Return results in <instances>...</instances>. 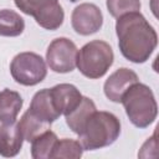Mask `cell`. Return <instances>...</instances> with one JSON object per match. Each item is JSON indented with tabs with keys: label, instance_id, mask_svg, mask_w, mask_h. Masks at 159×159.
<instances>
[{
	"label": "cell",
	"instance_id": "cell-1",
	"mask_svg": "<svg viewBox=\"0 0 159 159\" xmlns=\"http://www.w3.org/2000/svg\"><path fill=\"white\" fill-rule=\"evenodd\" d=\"M116 34L120 53L133 63L148 61L158 45L157 31L140 11L117 17Z\"/></svg>",
	"mask_w": 159,
	"mask_h": 159
},
{
	"label": "cell",
	"instance_id": "cell-2",
	"mask_svg": "<svg viewBox=\"0 0 159 159\" xmlns=\"http://www.w3.org/2000/svg\"><path fill=\"white\" fill-rule=\"evenodd\" d=\"M120 134V122L117 116L106 111H94L86 120L80 137L83 150H97L112 145Z\"/></svg>",
	"mask_w": 159,
	"mask_h": 159
},
{
	"label": "cell",
	"instance_id": "cell-3",
	"mask_svg": "<svg viewBox=\"0 0 159 159\" xmlns=\"http://www.w3.org/2000/svg\"><path fill=\"white\" fill-rule=\"evenodd\" d=\"M120 103L130 123L137 128L149 127L157 118L158 104L149 86L137 82L132 84L122 97Z\"/></svg>",
	"mask_w": 159,
	"mask_h": 159
},
{
	"label": "cell",
	"instance_id": "cell-4",
	"mask_svg": "<svg viewBox=\"0 0 159 159\" xmlns=\"http://www.w3.org/2000/svg\"><path fill=\"white\" fill-rule=\"evenodd\" d=\"M113 61L114 53L109 43L102 40H93L81 47L77 53L76 66L84 77L97 80L107 73Z\"/></svg>",
	"mask_w": 159,
	"mask_h": 159
},
{
	"label": "cell",
	"instance_id": "cell-5",
	"mask_svg": "<svg viewBox=\"0 0 159 159\" xmlns=\"http://www.w3.org/2000/svg\"><path fill=\"white\" fill-rule=\"evenodd\" d=\"M12 78L22 86H36L47 75L45 60L35 52H20L10 63Z\"/></svg>",
	"mask_w": 159,
	"mask_h": 159
},
{
	"label": "cell",
	"instance_id": "cell-6",
	"mask_svg": "<svg viewBox=\"0 0 159 159\" xmlns=\"http://www.w3.org/2000/svg\"><path fill=\"white\" fill-rule=\"evenodd\" d=\"M78 48L67 37H57L51 41L46 51V61L53 72L68 73L76 67Z\"/></svg>",
	"mask_w": 159,
	"mask_h": 159
},
{
	"label": "cell",
	"instance_id": "cell-7",
	"mask_svg": "<svg viewBox=\"0 0 159 159\" xmlns=\"http://www.w3.org/2000/svg\"><path fill=\"white\" fill-rule=\"evenodd\" d=\"M72 29L82 36L96 34L103 25V15L101 9L92 2H82L77 5L71 14Z\"/></svg>",
	"mask_w": 159,
	"mask_h": 159
},
{
	"label": "cell",
	"instance_id": "cell-8",
	"mask_svg": "<svg viewBox=\"0 0 159 159\" xmlns=\"http://www.w3.org/2000/svg\"><path fill=\"white\" fill-rule=\"evenodd\" d=\"M137 82H139L138 75L133 70L122 67L116 70L112 75H109V77L104 82L103 91L109 101L114 103H120L125 91Z\"/></svg>",
	"mask_w": 159,
	"mask_h": 159
},
{
	"label": "cell",
	"instance_id": "cell-9",
	"mask_svg": "<svg viewBox=\"0 0 159 159\" xmlns=\"http://www.w3.org/2000/svg\"><path fill=\"white\" fill-rule=\"evenodd\" d=\"M53 104L58 113L62 116L68 114L71 111H73L81 102L82 94L77 89L76 86L71 83H60L50 88Z\"/></svg>",
	"mask_w": 159,
	"mask_h": 159
},
{
	"label": "cell",
	"instance_id": "cell-10",
	"mask_svg": "<svg viewBox=\"0 0 159 159\" xmlns=\"http://www.w3.org/2000/svg\"><path fill=\"white\" fill-rule=\"evenodd\" d=\"M29 111L41 120L50 124L57 120L61 116L53 104L50 88H43L34 94Z\"/></svg>",
	"mask_w": 159,
	"mask_h": 159
},
{
	"label": "cell",
	"instance_id": "cell-11",
	"mask_svg": "<svg viewBox=\"0 0 159 159\" xmlns=\"http://www.w3.org/2000/svg\"><path fill=\"white\" fill-rule=\"evenodd\" d=\"M22 140L24 137L16 120L0 125V155L5 158L17 155L22 148Z\"/></svg>",
	"mask_w": 159,
	"mask_h": 159
},
{
	"label": "cell",
	"instance_id": "cell-12",
	"mask_svg": "<svg viewBox=\"0 0 159 159\" xmlns=\"http://www.w3.org/2000/svg\"><path fill=\"white\" fill-rule=\"evenodd\" d=\"M24 99L19 92L5 88L0 91V122L11 123L16 120V117L22 107Z\"/></svg>",
	"mask_w": 159,
	"mask_h": 159
},
{
	"label": "cell",
	"instance_id": "cell-13",
	"mask_svg": "<svg viewBox=\"0 0 159 159\" xmlns=\"http://www.w3.org/2000/svg\"><path fill=\"white\" fill-rule=\"evenodd\" d=\"M96 109H97V108H96L94 102H93L91 98L83 96L82 99H81V102H80V104H78L73 111H71L68 114L65 116V118H66V124L68 125V128H70L73 133H76V134L78 135V134L81 133V130H82V128H83L86 120L88 119V117H89Z\"/></svg>",
	"mask_w": 159,
	"mask_h": 159
},
{
	"label": "cell",
	"instance_id": "cell-14",
	"mask_svg": "<svg viewBox=\"0 0 159 159\" xmlns=\"http://www.w3.org/2000/svg\"><path fill=\"white\" fill-rule=\"evenodd\" d=\"M32 17L37 22V25H40L41 27L53 31V30H57L63 24L65 11H63L62 6L60 5V2L57 1V2H53V4L41 9Z\"/></svg>",
	"mask_w": 159,
	"mask_h": 159
},
{
	"label": "cell",
	"instance_id": "cell-15",
	"mask_svg": "<svg viewBox=\"0 0 159 159\" xmlns=\"http://www.w3.org/2000/svg\"><path fill=\"white\" fill-rule=\"evenodd\" d=\"M17 124H19V128L22 133L24 139L29 143H31L40 134L48 130L50 127H51L50 123H46V122L41 120L40 118L34 116L29 109L22 114V117H21V119Z\"/></svg>",
	"mask_w": 159,
	"mask_h": 159
},
{
	"label": "cell",
	"instance_id": "cell-16",
	"mask_svg": "<svg viewBox=\"0 0 159 159\" xmlns=\"http://www.w3.org/2000/svg\"><path fill=\"white\" fill-rule=\"evenodd\" d=\"M25 30V21L14 10L2 9L0 10V36L16 37L20 36Z\"/></svg>",
	"mask_w": 159,
	"mask_h": 159
},
{
	"label": "cell",
	"instance_id": "cell-17",
	"mask_svg": "<svg viewBox=\"0 0 159 159\" xmlns=\"http://www.w3.org/2000/svg\"><path fill=\"white\" fill-rule=\"evenodd\" d=\"M57 139L56 133L51 129L40 134L31 142V157L34 159H50Z\"/></svg>",
	"mask_w": 159,
	"mask_h": 159
},
{
	"label": "cell",
	"instance_id": "cell-18",
	"mask_svg": "<svg viewBox=\"0 0 159 159\" xmlns=\"http://www.w3.org/2000/svg\"><path fill=\"white\" fill-rule=\"evenodd\" d=\"M83 153V147L80 143V140L71 139V138H63V139H57L52 153H51V159L56 158H72V159H78L82 157Z\"/></svg>",
	"mask_w": 159,
	"mask_h": 159
},
{
	"label": "cell",
	"instance_id": "cell-19",
	"mask_svg": "<svg viewBox=\"0 0 159 159\" xmlns=\"http://www.w3.org/2000/svg\"><path fill=\"white\" fill-rule=\"evenodd\" d=\"M106 5L111 16L116 19L129 12L139 11L142 6L140 0H107Z\"/></svg>",
	"mask_w": 159,
	"mask_h": 159
},
{
	"label": "cell",
	"instance_id": "cell-20",
	"mask_svg": "<svg viewBox=\"0 0 159 159\" xmlns=\"http://www.w3.org/2000/svg\"><path fill=\"white\" fill-rule=\"evenodd\" d=\"M16 7L29 16H34L41 9L57 2L58 0H14Z\"/></svg>",
	"mask_w": 159,
	"mask_h": 159
}]
</instances>
